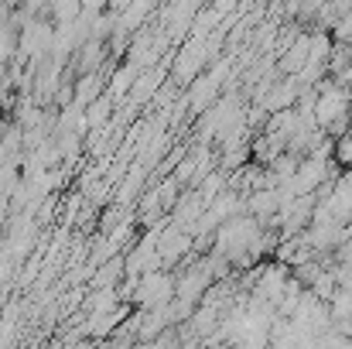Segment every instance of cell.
<instances>
[{
    "label": "cell",
    "mask_w": 352,
    "mask_h": 349,
    "mask_svg": "<svg viewBox=\"0 0 352 349\" xmlns=\"http://www.w3.org/2000/svg\"><path fill=\"white\" fill-rule=\"evenodd\" d=\"M332 154H336V161H339V165L352 168V134H339V137H336Z\"/></svg>",
    "instance_id": "cell-9"
},
{
    "label": "cell",
    "mask_w": 352,
    "mask_h": 349,
    "mask_svg": "<svg viewBox=\"0 0 352 349\" xmlns=\"http://www.w3.org/2000/svg\"><path fill=\"white\" fill-rule=\"evenodd\" d=\"M346 134H352V116H349V127H346Z\"/></svg>",
    "instance_id": "cell-12"
},
{
    "label": "cell",
    "mask_w": 352,
    "mask_h": 349,
    "mask_svg": "<svg viewBox=\"0 0 352 349\" xmlns=\"http://www.w3.org/2000/svg\"><path fill=\"white\" fill-rule=\"evenodd\" d=\"M48 17L52 24H72L82 14V0H48Z\"/></svg>",
    "instance_id": "cell-8"
},
{
    "label": "cell",
    "mask_w": 352,
    "mask_h": 349,
    "mask_svg": "<svg viewBox=\"0 0 352 349\" xmlns=\"http://www.w3.org/2000/svg\"><path fill=\"white\" fill-rule=\"evenodd\" d=\"M130 298L140 305V308H154V305H164L175 298V277L164 274L161 267L157 271H147L140 277H130Z\"/></svg>",
    "instance_id": "cell-2"
},
{
    "label": "cell",
    "mask_w": 352,
    "mask_h": 349,
    "mask_svg": "<svg viewBox=\"0 0 352 349\" xmlns=\"http://www.w3.org/2000/svg\"><path fill=\"white\" fill-rule=\"evenodd\" d=\"M24 3V17H34V14H45L48 0H21Z\"/></svg>",
    "instance_id": "cell-10"
},
{
    "label": "cell",
    "mask_w": 352,
    "mask_h": 349,
    "mask_svg": "<svg viewBox=\"0 0 352 349\" xmlns=\"http://www.w3.org/2000/svg\"><path fill=\"white\" fill-rule=\"evenodd\" d=\"M154 250H157L161 264H178V260L192 250V236H188V230H182V226L157 230V236H154Z\"/></svg>",
    "instance_id": "cell-3"
},
{
    "label": "cell",
    "mask_w": 352,
    "mask_h": 349,
    "mask_svg": "<svg viewBox=\"0 0 352 349\" xmlns=\"http://www.w3.org/2000/svg\"><path fill=\"white\" fill-rule=\"evenodd\" d=\"M352 116V93L342 83H322V89H315V123L325 134H346L342 127H349Z\"/></svg>",
    "instance_id": "cell-1"
},
{
    "label": "cell",
    "mask_w": 352,
    "mask_h": 349,
    "mask_svg": "<svg viewBox=\"0 0 352 349\" xmlns=\"http://www.w3.org/2000/svg\"><path fill=\"white\" fill-rule=\"evenodd\" d=\"M110 114H113V100H110V96H103V93H100L93 103H86V107H82V116H86V127H89V130L107 127V123H110Z\"/></svg>",
    "instance_id": "cell-7"
},
{
    "label": "cell",
    "mask_w": 352,
    "mask_h": 349,
    "mask_svg": "<svg viewBox=\"0 0 352 349\" xmlns=\"http://www.w3.org/2000/svg\"><path fill=\"white\" fill-rule=\"evenodd\" d=\"M298 93H301V86H298V79L291 76V83H277L274 89L267 86V89L260 93V107H263V110H270V114L287 110V107H294V103H298Z\"/></svg>",
    "instance_id": "cell-5"
},
{
    "label": "cell",
    "mask_w": 352,
    "mask_h": 349,
    "mask_svg": "<svg viewBox=\"0 0 352 349\" xmlns=\"http://www.w3.org/2000/svg\"><path fill=\"white\" fill-rule=\"evenodd\" d=\"M209 62V48H206V38H195L192 45H185L182 48V55H178V62H175V79L178 83H192L199 72H202V65Z\"/></svg>",
    "instance_id": "cell-4"
},
{
    "label": "cell",
    "mask_w": 352,
    "mask_h": 349,
    "mask_svg": "<svg viewBox=\"0 0 352 349\" xmlns=\"http://www.w3.org/2000/svg\"><path fill=\"white\" fill-rule=\"evenodd\" d=\"M103 7H110V0H82V10H89V14H96Z\"/></svg>",
    "instance_id": "cell-11"
},
{
    "label": "cell",
    "mask_w": 352,
    "mask_h": 349,
    "mask_svg": "<svg viewBox=\"0 0 352 349\" xmlns=\"http://www.w3.org/2000/svg\"><path fill=\"white\" fill-rule=\"evenodd\" d=\"M308 52H311V34H298L294 38V45L284 52V59H280V76H294L305 62H308Z\"/></svg>",
    "instance_id": "cell-6"
}]
</instances>
